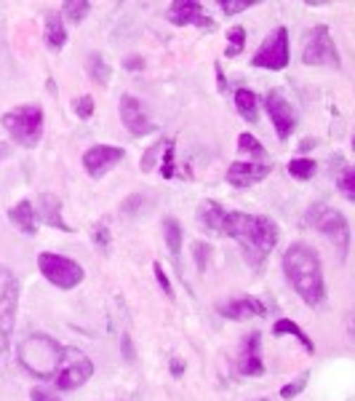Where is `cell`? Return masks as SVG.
Returning <instances> with one entry per match:
<instances>
[{"label": "cell", "mask_w": 355, "mask_h": 401, "mask_svg": "<svg viewBox=\"0 0 355 401\" xmlns=\"http://www.w3.org/2000/svg\"><path fill=\"white\" fill-rule=\"evenodd\" d=\"M222 238L238 241L243 254H246V260H249V265L262 267L267 254L278 246L280 230H278L276 219H270L264 214L230 212L227 209L222 222Z\"/></svg>", "instance_id": "obj_1"}, {"label": "cell", "mask_w": 355, "mask_h": 401, "mask_svg": "<svg viewBox=\"0 0 355 401\" xmlns=\"http://www.w3.org/2000/svg\"><path fill=\"white\" fill-rule=\"evenodd\" d=\"M283 273H286L291 289L302 297L304 305L316 307L326 300L323 265H321V257L310 243L297 241L283 252Z\"/></svg>", "instance_id": "obj_2"}, {"label": "cell", "mask_w": 355, "mask_h": 401, "mask_svg": "<svg viewBox=\"0 0 355 401\" xmlns=\"http://www.w3.org/2000/svg\"><path fill=\"white\" fill-rule=\"evenodd\" d=\"M62 350H65V345H59L51 334L30 332L16 345V359L32 377L53 380V374L59 369V361H62Z\"/></svg>", "instance_id": "obj_3"}, {"label": "cell", "mask_w": 355, "mask_h": 401, "mask_svg": "<svg viewBox=\"0 0 355 401\" xmlns=\"http://www.w3.org/2000/svg\"><path fill=\"white\" fill-rule=\"evenodd\" d=\"M307 225L316 227L323 238L329 241L331 246L337 249L340 260H347L350 254V241H353V233H350V222L340 209H334L329 203H313L307 214H304Z\"/></svg>", "instance_id": "obj_4"}, {"label": "cell", "mask_w": 355, "mask_h": 401, "mask_svg": "<svg viewBox=\"0 0 355 401\" xmlns=\"http://www.w3.org/2000/svg\"><path fill=\"white\" fill-rule=\"evenodd\" d=\"M0 126L11 136L19 147H38L43 139V129H46V113L40 105H19L3 113Z\"/></svg>", "instance_id": "obj_5"}, {"label": "cell", "mask_w": 355, "mask_h": 401, "mask_svg": "<svg viewBox=\"0 0 355 401\" xmlns=\"http://www.w3.org/2000/svg\"><path fill=\"white\" fill-rule=\"evenodd\" d=\"M38 270L49 284H53L56 289H65V292L80 286L83 279H86V270H83L80 262H75V260H70V257L56 254V252H40Z\"/></svg>", "instance_id": "obj_6"}, {"label": "cell", "mask_w": 355, "mask_h": 401, "mask_svg": "<svg viewBox=\"0 0 355 401\" xmlns=\"http://www.w3.org/2000/svg\"><path fill=\"white\" fill-rule=\"evenodd\" d=\"M93 374V361L72 345H65L62 350V361H59V369L53 374V386L59 390H75V388L86 386Z\"/></svg>", "instance_id": "obj_7"}, {"label": "cell", "mask_w": 355, "mask_h": 401, "mask_svg": "<svg viewBox=\"0 0 355 401\" xmlns=\"http://www.w3.org/2000/svg\"><path fill=\"white\" fill-rule=\"evenodd\" d=\"M291 59V38L286 27H276L267 38L262 40V46L254 51L251 65L259 70H283Z\"/></svg>", "instance_id": "obj_8"}, {"label": "cell", "mask_w": 355, "mask_h": 401, "mask_svg": "<svg viewBox=\"0 0 355 401\" xmlns=\"http://www.w3.org/2000/svg\"><path fill=\"white\" fill-rule=\"evenodd\" d=\"M302 62L307 67H334V70L342 67L337 43H334L326 25H318L310 30L307 43H304V51H302Z\"/></svg>", "instance_id": "obj_9"}, {"label": "cell", "mask_w": 355, "mask_h": 401, "mask_svg": "<svg viewBox=\"0 0 355 401\" xmlns=\"http://www.w3.org/2000/svg\"><path fill=\"white\" fill-rule=\"evenodd\" d=\"M264 110L270 115V123L276 129L278 139L286 142L291 134H294V129H297V113H294L291 102L286 99V94L280 91V89H270L267 96H264Z\"/></svg>", "instance_id": "obj_10"}, {"label": "cell", "mask_w": 355, "mask_h": 401, "mask_svg": "<svg viewBox=\"0 0 355 401\" xmlns=\"http://www.w3.org/2000/svg\"><path fill=\"white\" fill-rule=\"evenodd\" d=\"M126 158V150L115 145H93L83 153V169L91 179H102L110 169H115Z\"/></svg>", "instance_id": "obj_11"}, {"label": "cell", "mask_w": 355, "mask_h": 401, "mask_svg": "<svg viewBox=\"0 0 355 401\" xmlns=\"http://www.w3.org/2000/svg\"><path fill=\"white\" fill-rule=\"evenodd\" d=\"M166 16H169V22L176 27H190L195 25L200 27V30H214V19L209 16V11L198 3V0H176V3H172L169 6V11H166Z\"/></svg>", "instance_id": "obj_12"}, {"label": "cell", "mask_w": 355, "mask_h": 401, "mask_svg": "<svg viewBox=\"0 0 355 401\" xmlns=\"http://www.w3.org/2000/svg\"><path fill=\"white\" fill-rule=\"evenodd\" d=\"M16 292H19V286H16V279L11 276V270L0 265V334H3V340H6L13 329L16 300H19Z\"/></svg>", "instance_id": "obj_13"}, {"label": "cell", "mask_w": 355, "mask_h": 401, "mask_svg": "<svg viewBox=\"0 0 355 401\" xmlns=\"http://www.w3.org/2000/svg\"><path fill=\"white\" fill-rule=\"evenodd\" d=\"M120 120H123L126 132L131 136H145V134L155 129L150 115H147L145 105H142V99H136L134 94H123L120 96Z\"/></svg>", "instance_id": "obj_14"}, {"label": "cell", "mask_w": 355, "mask_h": 401, "mask_svg": "<svg viewBox=\"0 0 355 401\" xmlns=\"http://www.w3.org/2000/svg\"><path fill=\"white\" fill-rule=\"evenodd\" d=\"M270 172H273V163L267 160H235L227 169V182L238 190H246L262 182L264 177H270Z\"/></svg>", "instance_id": "obj_15"}, {"label": "cell", "mask_w": 355, "mask_h": 401, "mask_svg": "<svg viewBox=\"0 0 355 401\" xmlns=\"http://www.w3.org/2000/svg\"><path fill=\"white\" fill-rule=\"evenodd\" d=\"M238 372L243 377H259L264 374V359H262V334L251 332L243 337L240 350H238Z\"/></svg>", "instance_id": "obj_16"}, {"label": "cell", "mask_w": 355, "mask_h": 401, "mask_svg": "<svg viewBox=\"0 0 355 401\" xmlns=\"http://www.w3.org/2000/svg\"><path fill=\"white\" fill-rule=\"evenodd\" d=\"M219 313L230 321H249L257 319V316H264L267 307L254 297H235V300H227L224 305H219Z\"/></svg>", "instance_id": "obj_17"}, {"label": "cell", "mask_w": 355, "mask_h": 401, "mask_svg": "<svg viewBox=\"0 0 355 401\" xmlns=\"http://www.w3.org/2000/svg\"><path fill=\"white\" fill-rule=\"evenodd\" d=\"M35 214H38L49 227H56V230H62V233H72V227L67 225L65 217H62V200L56 198V196H51V193L38 196V200H35Z\"/></svg>", "instance_id": "obj_18"}, {"label": "cell", "mask_w": 355, "mask_h": 401, "mask_svg": "<svg viewBox=\"0 0 355 401\" xmlns=\"http://www.w3.org/2000/svg\"><path fill=\"white\" fill-rule=\"evenodd\" d=\"M224 214H227V209H224L222 203L209 198V200H200V206H198V212H195V219L203 233H209V236H222Z\"/></svg>", "instance_id": "obj_19"}, {"label": "cell", "mask_w": 355, "mask_h": 401, "mask_svg": "<svg viewBox=\"0 0 355 401\" xmlns=\"http://www.w3.org/2000/svg\"><path fill=\"white\" fill-rule=\"evenodd\" d=\"M8 219L13 227H19L25 236H35L38 233V214H35V203L32 200H19L16 206L8 209Z\"/></svg>", "instance_id": "obj_20"}, {"label": "cell", "mask_w": 355, "mask_h": 401, "mask_svg": "<svg viewBox=\"0 0 355 401\" xmlns=\"http://www.w3.org/2000/svg\"><path fill=\"white\" fill-rule=\"evenodd\" d=\"M43 38H46V46L51 49V51H62L67 43V27H65V19H62V13L56 11H49L46 13V25H43Z\"/></svg>", "instance_id": "obj_21"}, {"label": "cell", "mask_w": 355, "mask_h": 401, "mask_svg": "<svg viewBox=\"0 0 355 401\" xmlns=\"http://www.w3.org/2000/svg\"><path fill=\"white\" fill-rule=\"evenodd\" d=\"M235 110L246 123H257L259 120V96L246 86H240L235 89Z\"/></svg>", "instance_id": "obj_22"}, {"label": "cell", "mask_w": 355, "mask_h": 401, "mask_svg": "<svg viewBox=\"0 0 355 401\" xmlns=\"http://www.w3.org/2000/svg\"><path fill=\"white\" fill-rule=\"evenodd\" d=\"M273 334H276V337H280V334H291V337H297V340L302 343V348L310 353V356L316 353V343L307 337V332H304L299 324H294L291 319H278L276 326H273Z\"/></svg>", "instance_id": "obj_23"}, {"label": "cell", "mask_w": 355, "mask_h": 401, "mask_svg": "<svg viewBox=\"0 0 355 401\" xmlns=\"http://www.w3.org/2000/svg\"><path fill=\"white\" fill-rule=\"evenodd\" d=\"M160 230H163V238H166V246H169V252L174 257H179L182 254V236L184 230L179 225V219H174V217H163V222H160Z\"/></svg>", "instance_id": "obj_24"}, {"label": "cell", "mask_w": 355, "mask_h": 401, "mask_svg": "<svg viewBox=\"0 0 355 401\" xmlns=\"http://www.w3.org/2000/svg\"><path fill=\"white\" fill-rule=\"evenodd\" d=\"M86 72H89V78L102 83V86H107L110 78H112V70H110V65H107V59L102 53H89V59H86Z\"/></svg>", "instance_id": "obj_25"}, {"label": "cell", "mask_w": 355, "mask_h": 401, "mask_svg": "<svg viewBox=\"0 0 355 401\" xmlns=\"http://www.w3.org/2000/svg\"><path fill=\"white\" fill-rule=\"evenodd\" d=\"M238 153H240V155H249V160L251 158L267 160V147H264L262 142L249 132H243L240 136H238Z\"/></svg>", "instance_id": "obj_26"}, {"label": "cell", "mask_w": 355, "mask_h": 401, "mask_svg": "<svg viewBox=\"0 0 355 401\" xmlns=\"http://www.w3.org/2000/svg\"><path fill=\"white\" fill-rule=\"evenodd\" d=\"M289 174L294 179H299V182H307V179H313L318 172V163L313 158H291L289 160Z\"/></svg>", "instance_id": "obj_27"}, {"label": "cell", "mask_w": 355, "mask_h": 401, "mask_svg": "<svg viewBox=\"0 0 355 401\" xmlns=\"http://www.w3.org/2000/svg\"><path fill=\"white\" fill-rule=\"evenodd\" d=\"M243 49H246V30L240 25L230 27V30H227V49H224V56H227V59L240 56Z\"/></svg>", "instance_id": "obj_28"}, {"label": "cell", "mask_w": 355, "mask_h": 401, "mask_svg": "<svg viewBox=\"0 0 355 401\" xmlns=\"http://www.w3.org/2000/svg\"><path fill=\"white\" fill-rule=\"evenodd\" d=\"M91 11V3L89 0H67L62 3V16H67L72 25H80Z\"/></svg>", "instance_id": "obj_29"}, {"label": "cell", "mask_w": 355, "mask_h": 401, "mask_svg": "<svg viewBox=\"0 0 355 401\" xmlns=\"http://www.w3.org/2000/svg\"><path fill=\"white\" fill-rule=\"evenodd\" d=\"M307 380H310V372H307V369H304V372L299 374V377H297V380H291V383H286V386L280 388V399H283V401H291V399H297V396H299V393H302L304 388H307Z\"/></svg>", "instance_id": "obj_30"}, {"label": "cell", "mask_w": 355, "mask_h": 401, "mask_svg": "<svg viewBox=\"0 0 355 401\" xmlns=\"http://www.w3.org/2000/svg\"><path fill=\"white\" fill-rule=\"evenodd\" d=\"M174 139H166V145H163V160H160V177L163 179H172L174 172H176V166H174Z\"/></svg>", "instance_id": "obj_31"}, {"label": "cell", "mask_w": 355, "mask_h": 401, "mask_svg": "<svg viewBox=\"0 0 355 401\" xmlns=\"http://www.w3.org/2000/svg\"><path fill=\"white\" fill-rule=\"evenodd\" d=\"M211 243H206V241H195L193 243V257H195V265L200 273H206V267H209L211 262Z\"/></svg>", "instance_id": "obj_32"}, {"label": "cell", "mask_w": 355, "mask_h": 401, "mask_svg": "<svg viewBox=\"0 0 355 401\" xmlns=\"http://www.w3.org/2000/svg\"><path fill=\"white\" fill-rule=\"evenodd\" d=\"M337 185H340V190H342L344 198L355 200V169H353V166H344V172L340 174Z\"/></svg>", "instance_id": "obj_33"}, {"label": "cell", "mask_w": 355, "mask_h": 401, "mask_svg": "<svg viewBox=\"0 0 355 401\" xmlns=\"http://www.w3.org/2000/svg\"><path fill=\"white\" fill-rule=\"evenodd\" d=\"M72 110H75V115H78V118L89 120L93 115V96L91 94L78 96V99H75V105H72Z\"/></svg>", "instance_id": "obj_34"}, {"label": "cell", "mask_w": 355, "mask_h": 401, "mask_svg": "<svg viewBox=\"0 0 355 401\" xmlns=\"http://www.w3.org/2000/svg\"><path fill=\"white\" fill-rule=\"evenodd\" d=\"M163 145H166V142L160 139V142H155V145L150 147L145 155H142V160H139V169H142V172H153V166H155V158H158L160 153H163Z\"/></svg>", "instance_id": "obj_35"}, {"label": "cell", "mask_w": 355, "mask_h": 401, "mask_svg": "<svg viewBox=\"0 0 355 401\" xmlns=\"http://www.w3.org/2000/svg\"><path fill=\"white\" fill-rule=\"evenodd\" d=\"M153 273H155V281H158V286L163 289V294H166V300H174V286L160 262H153Z\"/></svg>", "instance_id": "obj_36"}, {"label": "cell", "mask_w": 355, "mask_h": 401, "mask_svg": "<svg viewBox=\"0 0 355 401\" xmlns=\"http://www.w3.org/2000/svg\"><path fill=\"white\" fill-rule=\"evenodd\" d=\"M251 6H254V0H219V8H222V13H227V16L249 11Z\"/></svg>", "instance_id": "obj_37"}, {"label": "cell", "mask_w": 355, "mask_h": 401, "mask_svg": "<svg viewBox=\"0 0 355 401\" xmlns=\"http://www.w3.org/2000/svg\"><path fill=\"white\" fill-rule=\"evenodd\" d=\"M93 243H96L102 252L110 249V227H107L105 219H102L99 225H93Z\"/></svg>", "instance_id": "obj_38"}, {"label": "cell", "mask_w": 355, "mask_h": 401, "mask_svg": "<svg viewBox=\"0 0 355 401\" xmlns=\"http://www.w3.org/2000/svg\"><path fill=\"white\" fill-rule=\"evenodd\" d=\"M30 399L32 401H59L56 399V393H51L49 388H40V386L30 390Z\"/></svg>", "instance_id": "obj_39"}, {"label": "cell", "mask_w": 355, "mask_h": 401, "mask_svg": "<svg viewBox=\"0 0 355 401\" xmlns=\"http://www.w3.org/2000/svg\"><path fill=\"white\" fill-rule=\"evenodd\" d=\"M120 348H123V359L131 364V361L136 359V353H134L131 337H129V334H123V337H120Z\"/></svg>", "instance_id": "obj_40"}, {"label": "cell", "mask_w": 355, "mask_h": 401, "mask_svg": "<svg viewBox=\"0 0 355 401\" xmlns=\"http://www.w3.org/2000/svg\"><path fill=\"white\" fill-rule=\"evenodd\" d=\"M123 67H126V70H142V67H145V59H142V56H129V59H123Z\"/></svg>", "instance_id": "obj_41"}, {"label": "cell", "mask_w": 355, "mask_h": 401, "mask_svg": "<svg viewBox=\"0 0 355 401\" xmlns=\"http://www.w3.org/2000/svg\"><path fill=\"white\" fill-rule=\"evenodd\" d=\"M169 369H172V377H182V374H184V361L174 356L172 364H169Z\"/></svg>", "instance_id": "obj_42"}, {"label": "cell", "mask_w": 355, "mask_h": 401, "mask_svg": "<svg viewBox=\"0 0 355 401\" xmlns=\"http://www.w3.org/2000/svg\"><path fill=\"white\" fill-rule=\"evenodd\" d=\"M214 70H217V80H219V91H224V89H227V83H224L222 67H219V65H214Z\"/></svg>", "instance_id": "obj_43"}, {"label": "cell", "mask_w": 355, "mask_h": 401, "mask_svg": "<svg viewBox=\"0 0 355 401\" xmlns=\"http://www.w3.org/2000/svg\"><path fill=\"white\" fill-rule=\"evenodd\" d=\"M304 150V153H307V150H310V147H316V139H304L302 145H299Z\"/></svg>", "instance_id": "obj_44"}, {"label": "cell", "mask_w": 355, "mask_h": 401, "mask_svg": "<svg viewBox=\"0 0 355 401\" xmlns=\"http://www.w3.org/2000/svg\"><path fill=\"white\" fill-rule=\"evenodd\" d=\"M259 401H270V399H259Z\"/></svg>", "instance_id": "obj_45"}]
</instances>
